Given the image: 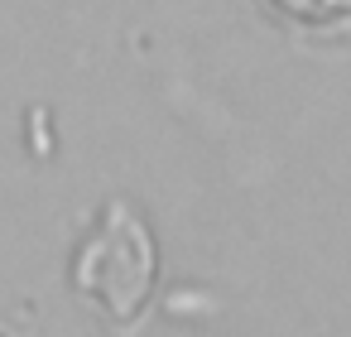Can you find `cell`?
Instances as JSON below:
<instances>
[{
    "label": "cell",
    "instance_id": "1",
    "mask_svg": "<svg viewBox=\"0 0 351 337\" xmlns=\"http://www.w3.org/2000/svg\"><path fill=\"white\" fill-rule=\"evenodd\" d=\"M154 284V246L145 236V226L116 202L101 222V231L82 246L77 255V289L106 308L116 323H130Z\"/></svg>",
    "mask_w": 351,
    "mask_h": 337
},
{
    "label": "cell",
    "instance_id": "2",
    "mask_svg": "<svg viewBox=\"0 0 351 337\" xmlns=\"http://www.w3.org/2000/svg\"><path fill=\"white\" fill-rule=\"evenodd\" d=\"M265 15L298 34H351V0H260Z\"/></svg>",
    "mask_w": 351,
    "mask_h": 337
}]
</instances>
